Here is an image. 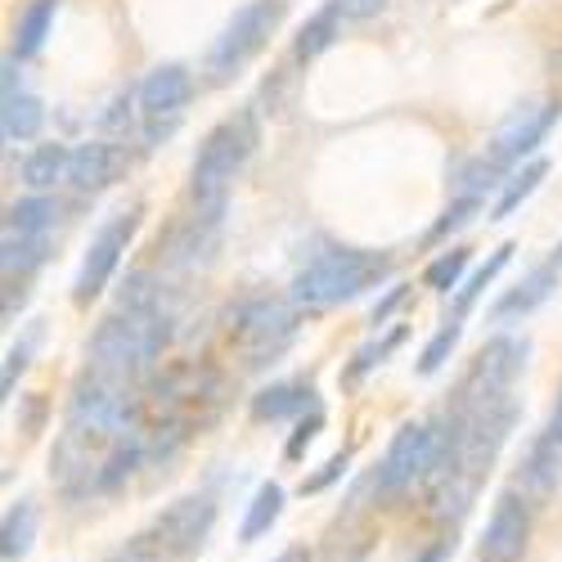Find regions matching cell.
<instances>
[{
  "label": "cell",
  "instance_id": "1",
  "mask_svg": "<svg viewBox=\"0 0 562 562\" xmlns=\"http://www.w3.org/2000/svg\"><path fill=\"white\" fill-rule=\"evenodd\" d=\"M171 342V315L158 311H113L95 338H90V369L109 373V379L135 387L145 383L162 360V347Z\"/></svg>",
  "mask_w": 562,
  "mask_h": 562
},
{
  "label": "cell",
  "instance_id": "2",
  "mask_svg": "<svg viewBox=\"0 0 562 562\" xmlns=\"http://www.w3.org/2000/svg\"><path fill=\"white\" fill-rule=\"evenodd\" d=\"M392 257L383 252H364V248H324L315 252L297 274L289 297L302 311H329L338 302H351L360 293H369L379 279H387Z\"/></svg>",
  "mask_w": 562,
  "mask_h": 562
},
{
  "label": "cell",
  "instance_id": "3",
  "mask_svg": "<svg viewBox=\"0 0 562 562\" xmlns=\"http://www.w3.org/2000/svg\"><path fill=\"white\" fill-rule=\"evenodd\" d=\"M252 149H257V117L252 113H234L216 131H207L203 149L194 158V207H225L229 184L248 167Z\"/></svg>",
  "mask_w": 562,
  "mask_h": 562
},
{
  "label": "cell",
  "instance_id": "4",
  "mask_svg": "<svg viewBox=\"0 0 562 562\" xmlns=\"http://www.w3.org/2000/svg\"><path fill=\"white\" fill-rule=\"evenodd\" d=\"M297 302L293 297H248L229 315V342L239 347L248 369H261L289 351L297 338Z\"/></svg>",
  "mask_w": 562,
  "mask_h": 562
},
{
  "label": "cell",
  "instance_id": "5",
  "mask_svg": "<svg viewBox=\"0 0 562 562\" xmlns=\"http://www.w3.org/2000/svg\"><path fill=\"white\" fill-rule=\"evenodd\" d=\"M279 23H284V0H248V5L234 14L221 27V36L212 41V50L203 59L207 81L212 86H225L252 55L266 50V41L279 32Z\"/></svg>",
  "mask_w": 562,
  "mask_h": 562
},
{
  "label": "cell",
  "instance_id": "6",
  "mask_svg": "<svg viewBox=\"0 0 562 562\" xmlns=\"http://www.w3.org/2000/svg\"><path fill=\"white\" fill-rule=\"evenodd\" d=\"M527 351L531 342L522 338H491L473 369L463 373L459 383V405L454 409H486V405H499V401H513V383H518V373L527 364Z\"/></svg>",
  "mask_w": 562,
  "mask_h": 562
},
{
  "label": "cell",
  "instance_id": "7",
  "mask_svg": "<svg viewBox=\"0 0 562 562\" xmlns=\"http://www.w3.org/2000/svg\"><path fill=\"white\" fill-rule=\"evenodd\" d=\"M437 450H441V428L437 424H401L379 473H373V486H379V495H405L409 486L428 482L432 463H437Z\"/></svg>",
  "mask_w": 562,
  "mask_h": 562
},
{
  "label": "cell",
  "instance_id": "8",
  "mask_svg": "<svg viewBox=\"0 0 562 562\" xmlns=\"http://www.w3.org/2000/svg\"><path fill=\"white\" fill-rule=\"evenodd\" d=\"M135 229H139V207L117 212V216H109V221L100 225V234L90 239V248H86V257H81V270H77V279H72V302H77V306H90V302H95V297L109 289V279L117 274L122 252L131 248Z\"/></svg>",
  "mask_w": 562,
  "mask_h": 562
},
{
  "label": "cell",
  "instance_id": "9",
  "mask_svg": "<svg viewBox=\"0 0 562 562\" xmlns=\"http://www.w3.org/2000/svg\"><path fill=\"white\" fill-rule=\"evenodd\" d=\"M216 527V495L212 491H194V495H180L176 504H167L158 518H154V540L167 558H194L207 536Z\"/></svg>",
  "mask_w": 562,
  "mask_h": 562
},
{
  "label": "cell",
  "instance_id": "10",
  "mask_svg": "<svg viewBox=\"0 0 562 562\" xmlns=\"http://www.w3.org/2000/svg\"><path fill=\"white\" fill-rule=\"evenodd\" d=\"M190 100H194V77L184 64H162L139 81V117H145L149 145H158V139H167L176 131Z\"/></svg>",
  "mask_w": 562,
  "mask_h": 562
},
{
  "label": "cell",
  "instance_id": "11",
  "mask_svg": "<svg viewBox=\"0 0 562 562\" xmlns=\"http://www.w3.org/2000/svg\"><path fill=\"white\" fill-rule=\"evenodd\" d=\"M562 117V104L549 100V104H527L518 109L513 117H504V126L491 135V145H486V162L504 176L508 167H522L536 149H540V139L553 131V122Z\"/></svg>",
  "mask_w": 562,
  "mask_h": 562
},
{
  "label": "cell",
  "instance_id": "12",
  "mask_svg": "<svg viewBox=\"0 0 562 562\" xmlns=\"http://www.w3.org/2000/svg\"><path fill=\"white\" fill-rule=\"evenodd\" d=\"M531 540V499L527 491H499L486 531H482V562H518Z\"/></svg>",
  "mask_w": 562,
  "mask_h": 562
},
{
  "label": "cell",
  "instance_id": "13",
  "mask_svg": "<svg viewBox=\"0 0 562 562\" xmlns=\"http://www.w3.org/2000/svg\"><path fill=\"white\" fill-rule=\"evenodd\" d=\"M122 171H126V154L117 145H109V139H86V145L72 149L68 184L77 194H104Z\"/></svg>",
  "mask_w": 562,
  "mask_h": 562
},
{
  "label": "cell",
  "instance_id": "14",
  "mask_svg": "<svg viewBox=\"0 0 562 562\" xmlns=\"http://www.w3.org/2000/svg\"><path fill=\"white\" fill-rule=\"evenodd\" d=\"M558 274L562 266L558 261H540L518 289H508L495 306H491V319H518V315H531L540 302H549V293L558 289Z\"/></svg>",
  "mask_w": 562,
  "mask_h": 562
},
{
  "label": "cell",
  "instance_id": "15",
  "mask_svg": "<svg viewBox=\"0 0 562 562\" xmlns=\"http://www.w3.org/2000/svg\"><path fill=\"white\" fill-rule=\"evenodd\" d=\"M558 482H562V446L540 432L522 459V491L531 504H544L558 491Z\"/></svg>",
  "mask_w": 562,
  "mask_h": 562
},
{
  "label": "cell",
  "instance_id": "16",
  "mask_svg": "<svg viewBox=\"0 0 562 562\" xmlns=\"http://www.w3.org/2000/svg\"><path fill=\"white\" fill-rule=\"evenodd\" d=\"M306 409H315V387L311 383H270L252 396L257 424H279V418H297Z\"/></svg>",
  "mask_w": 562,
  "mask_h": 562
},
{
  "label": "cell",
  "instance_id": "17",
  "mask_svg": "<svg viewBox=\"0 0 562 562\" xmlns=\"http://www.w3.org/2000/svg\"><path fill=\"white\" fill-rule=\"evenodd\" d=\"M68 162H72V149L68 145H36L27 158H23V184L32 194H45L55 190L59 180H68Z\"/></svg>",
  "mask_w": 562,
  "mask_h": 562
},
{
  "label": "cell",
  "instance_id": "18",
  "mask_svg": "<svg viewBox=\"0 0 562 562\" xmlns=\"http://www.w3.org/2000/svg\"><path fill=\"white\" fill-rule=\"evenodd\" d=\"M59 225V203L50 194H27L19 203H10L5 212V234H32V239H45Z\"/></svg>",
  "mask_w": 562,
  "mask_h": 562
},
{
  "label": "cell",
  "instance_id": "19",
  "mask_svg": "<svg viewBox=\"0 0 562 562\" xmlns=\"http://www.w3.org/2000/svg\"><path fill=\"white\" fill-rule=\"evenodd\" d=\"M55 14H59V0H32V5L19 14V27H14V45H10V55L14 59H32L45 36H50L55 27Z\"/></svg>",
  "mask_w": 562,
  "mask_h": 562
},
{
  "label": "cell",
  "instance_id": "20",
  "mask_svg": "<svg viewBox=\"0 0 562 562\" xmlns=\"http://www.w3.org/2000/svg\"><path fill=\"white\" fill-rule=\"evenodd\" d=\"M342 10H338V0H329L324 10H315L306 23H302V32H297V41H293V55L297 59H315V55H324L329 45L342 36Z\"/></svg>",
  "mask_w": 562,
  "mask_h": 562
},
{
  "label": "cell",
  "instance_id": "21",
  "mask_svg": "<svg viewBox=\"0 0 562 562\" xmlns=\"http://www.w3.org/2000/svg\"><path fill=\"white\" fill-rule=\"evenodd\" d=\"M45 122V109L36 95H23V90H5L0 95V131H5L10 145H19V139H32Z\"/></svg>",
  "mask_w": 562,
  "mask_h": 562
},
{
  "label": "cell",
  "instance_id": "22",
  "mask_svg": "<svg viewBox=\"0 0 562 562\" xmlns=\"http://www.w3.org/2000/svg\"><path fill=\"white\" fill-rule=\"evenodd\" d=\"M279 513H284V486H279V482H261L257 495L248 499L239 540H244V544H257L261 536H270V527L279 522Z\"/></svg>",
  "mask_w": 562,
  "mask_h": 562
},
{
  "label": "cell",
  "instance_id": "23",
  "mask_svg": "<svg viewBox=\"0 0 562 562\" xmlns=\"http://www.w3.org/2000/svg\"><path fill=\"white\" fill-rule=\"evenodd\" d=\"M544 176H549V162H544V158L522 162L518 171L504 180V190H499V199H495V207H491V221H504V216L518 212V207L540 190V180H544Z\"/></svg>",
  "mask_w": 562,
  "mask_h": 562
},
{
  "label": "cell",
  "instance_id": "24",
  "mask_svg": "<svg viewBox=\"0 0 562 562\" xmlns=\"http://www.w3.org/2000/svg\"><path fill=\"white\" fill-rule=\"evenodd\" d=\"M32 540H36V508L32 499H19L5 508V522H0V553H5V562H19L27 558Z\"/></svg>",
  "mask_w": 562,
  "mask_h": 562
},
{
  "label": "cell",
  "instance_id": "25",
  "mask_svg": "<svg viewBox=\"0 0 562 562\" xmlns=\"http://www.w3.org/2000/svg\"><path fill=\"white\" fill-rule=\"evenodd\" d=\"M45 257H50V234H45V239H32V234H5L0 266H5V279H27L36 266H45Z\"/></svg>",
  "mask_w": 562,
  "mask_h": 562
},
{
  "label": "cell",
  "instance_id": "26",
  "mask_svg": "<svg viewBox=\"0 0 562 562\" xmlns=\"http://www.w3.org/2000/svg\"><path fill=\"white\" fill-rule=\"evenodd\" d=\"M508 252H513V244L495 248V252H491V261H486V266H477V270H473V279H468V284L459 289V297H454V315H459V319H463L468 311H473V306H477V297L495 284V274L508 266Z\"/></svg>",
  "mask_w": 562,
  "mask_h": 562
},
{
  "label": "cell",
  "instance_id": "27",
  "mask_svg": "<svg viewBox=\"0 0 562 562\" xmlns=\"http://www.w3.org/2000/svg\"><path fill=\"white\" fill-rule=\"evenodd\" d=\"M162 306V289L154 284L149 270H131L117 289V311H158Z\"/></svg>",
  "mask_w": 562,
  "mask_h": 562
},
{
  "label": "cell",
  "instance_id": "28",
  "mask_svg": "<svg viewBox=\"0 0 562 562\" xmlns=\"http://www.w3.org/2000/svg\"><path fill=\"white\" fill-rule=\"evenodd\" d=\"M459 338H463V319H459V315H450V319L441 324V329L432 334V342L424 347V356H418V373H424V379H432V373L450 360V351L459 347Z\"/></svg>",
  "mask_w": 562,
  "mask_h": 562
},
{
  "label": "cell",
  "instance_id": "29",
  "mask_svg": "<svg viewBox=\"0 0 562 562\" xmlns=\"http://www.w3.org/2000/svg\"><path fill=\"white\" fill-rule=\"evenodd\" d=\"M468 261H473V252H468V248H450V252H441V257L424 270V284H428V289H437V293L459 289V279H463Z\"/></svg>",
  "mask_w": 562,
  "mask_h": 562
},
{
  "label": "cell",
  "instance_id": "30",
  "mask_svg": "<svg viewBox=\"0 0 562 562\" xmlns=\"http://www.w3.org/2000/svg\"><path fill=\"white\" fill-rule=\"evenodd\" d=\"M482 212V194H459L446 212H441V221L432 225V239H446V234L450 229H459V225H468V221H473Z\"/></svg>",
  "mask_w": 562,
  "mask_h": 562
},
{
  "label": "cell",
  "instance_id": "31",
  "mask_svg": "<svg viewBox=\"0 0 562 562\" xmlns=\"http://www.w3.org/2000/svg\"><path fill=\"white\" fill-rule=\"evenodd\" d=\"M167 553L158 549V540L154 536H135V540H126L109 562H162Z\"/></svg>",
  "mask_w": 562,
  "mask_h": 562
},
{
  "label": "cell",
  "instance_id": "32",
  "mask_svg": "<svg viewBox=\"0 0 562 562\" xmlns=\"http://www.w3.org/2000/svg\"><path fill=\"white\" fill-rule=\"evenodd\" d=\"M319 428H324V409L315 405V409H311V414L302 418V424H297V432L289 437V446H284V454H289V459H302V450H306V446H311V441L319 437Z\"/></svg>",
  "mask_w": 562,
  "mask_h": 562
},
{
  "label": "cell",
  "instance_id": "33",
  "mask_svg": "<svg viewBox=\"0 0 562 562\" xmlns=\"http://www.w3.org/2000/svg\"><path fill=\"white\" fill-rule=\"evenodd\" d=\"M347 463H351V454H347V450H342V454H334L329 463L319 468L315 477H306V482H302V495H319V491H329V486H334V482L347 473Z\"/></svg>",
  "mask_w": 562,
  "mask_h": 562
},
{
  "label": "cell",
  "instance_id": "34",
  "mask_svg": "<svg viewBox=\"0 0 562 562\" xmlns=\"http://www.w3.org/2000/svg\"><path fill=\"white\" fill-rule=\"evenodd\" d=\"M27 360H32V338L10 347V356H5V373H0V392H5V396H14V383H19V373L27 369Z\"/></svg>",
  "mask_w": 562,
  "mask_h": 562
},
{
  "label": "cell",
  "instance_id": "35",
  "mask_svg": "<svg viewBox=\"0 0 562 562\" xmlns=\"http://www.w3.org/2000/svg\"><path fill=\"white\" fill-rule=\"evenodd\" d=\"M387 5V0H338V10H342V19L347 23H360V19H373Z\"/></svg>",
  "mask_w": 562,
  "mask_h": 562
},
{
  "label": "cell",
  "instance_id": "36",
  "mask_svg": "<svg viewBox=\"0 0 562 562\" xmlns=\"http://www.w3.org/2000/svg\"><path fill=\"white\" fill-rule=\"evenodd\" d=\"M401 302H405V289L396 284V289H392V293H387V297H383L379 306H373V315H369V319H373V324H387V315H392V311H396Z\"/></svg>",
  "mask_w": 562,
  "mask_h": 562
},
{
  "label": "cell",
  "instance_id": "37",
  "mask_svg": "<svg viewBox=\"0 0 562 562\" xmlns=\"http://www.w3.org/2000/svg\"><path fill=\"white\" fill-rule=\"evenodd\" d=\"M41 418H45V401H41V396H32V405H27V414L19 418V428H23L27 437H32V432L41 428Z\"/></svg>",
  "mask_w": 562,
  "mask_h": 562
},
{
  "label": "cell",
  "instance_id": "38",
  "mask_svg": "<svg viewBox=\"0 0 562 562\" xmlns=\"http://www.w3.org/2000/svg\"><path fill=\"white\" fill-rule=\"evenodd\" d=\"M544 437L562 446V392H558V405H553V414H549V424H544Z\"/></svg>",
  "mask_w": 562,
  "mask_h": 562
},
{
  "label": "cell",
  "instance_id": "39",
  "mask_svg": "<svg viewBox=\"0 0 562 562\" xmlns=\"http://www.w3.org/2000/svg\"><path fill=\"white\" fill-rule=\"evenodd\" d=\"M270 562H315V558H311V549H306V544H293V549H284V553L270 558Z\"/></svg>",
  "mask_w": 562,
  "mask_h": 562
},
{
  "label": "cell",
  "instance_id": "40",
  "mask_svg": "<svg viewBox=\"0 0 562 562\" xmlns=\"http://www.w3.org/2000/svg\"><path fill=\"white\" fill-rule=\"evenodd\" d=\"M441 558H446V544H432V549H428L424 558H418V562H441Z\"/></svg>",
  "mask_w": 562,
  "mask_h": 562
},
{
  "label": "cell",
  "instance_id": "41",
  "mask_svg": "<svg viewBox=\"0 0 562 562\" xmlns=\"http://www.w3.org/2000/svg\"><path fill=\"white\" fill-rule=\"evenodd\" d=\"M553 261H558V266H562V244H558V252H553Z\"/></svg>",
  "mask_w": 562,
  "mask_h": 562
}]
</instances>
